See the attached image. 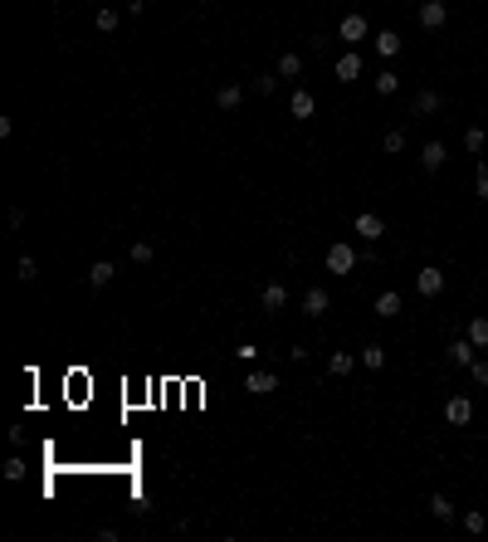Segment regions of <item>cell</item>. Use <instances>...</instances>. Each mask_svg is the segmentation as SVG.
<instances>
[{"mask_svg": "<svg viewBox=\"0 0 488 542\" xmlns=\"http://www.w3.org/2000/svg\"><path fill=\"white\" fill-rule=\"evenodd\" d=\"M371 83H376V93H381V98H391V93L401 88V74H391V69H381V74H376Z\"/></svg>", "mask_w": 488, "mask_h": 542, "instance_id": "44dd1931", "label": "cell"}, {"mask_svg": "<svg viewBox=\"0 0 488 542\" xmlns=\"http://www.w3.org/2000/svg\"><path fill=\"white\" fill-rule=\"evenodd\" d=\"M235 357H240V362H249V366H254V362H259V357H264V352H259V347H254V342H240V347H235Z\"/></svg>", "mask_w": 488, "mask_h": 542, "instance_id": "1f68e13d", "label": "cell"}, {"mask_svg": "<svg viewBox=\"0 0 488 542\" xmlns=\"http://www.w3.org/2000/svg\"><path fill=\"white\" fill-rule=\"evenodd\" d=\"M429 513H435L440 523H454V499L449 494H435V499H429Z\"/></svg>", "mask_w": 488, "mask_h": 542, "instance_id": "ac0fdd59", "label": "cell"}, {"mask_svg": "<svg viewBox=\"0 0 488 542\" xmlns=\"http://www.w3.org/2000/svg\"><path fill=\"white\" fill-rule=\"evenodd\" d=\"M328 308H332V293H328V289H308V293H303V313H308V317H322Z\"/></svg>", "mask_w": 488, "mask_h": 542, "instance_id": "9c48e42d", "label": "cell"}, {"mask_svg": "<svg viewBox=\"0 0 488 542\" xmlns=\"http://www.w3.org/2000/svg\"><path fill=\"white\" fill-rule=\"evenodd\" d=\"M352 269H357V249L352 244H328V274H352Z\"/></svg>", "mask_w": 488, "mask_h": 542, "instance_id": "7a4b0ae2", "label": "cell"}, {"mask_svg": "<svg viewBox=\"0 0 488 542\" xmlns=\"http://www.w3.org/2000/svg\"><path fill=\"white\" fill-rule=\"evenodd\" d=\"M376 313H381V317H396V313H401V293H396V289H386L381 298H376Z\"/></svg>", "mask_w": 488, "mask_h": 542, "instance_id": "7402d4cb", "label": "cell"}, {"mask_svg": "<svg viewBox=\"0 0 488 542\" xmlns=\"http://www.w3.org/2000/svg\"><path fill=\"white\" fill-rule=\"evenodd\" d=\"M464 528H469V532L478 537V532L488 528V513H478V508H474V513H464Z\"/></svg>", "mask_w": 488, "mask_h": 542, "instance_id": "f1b7e54d", "label": "cell"}, {"mask_svg": "<svg viewBox=\"0 0 488 542\" xmlns=\"http://www.w3.org/2000/svg\"><path fill=\"white\" fill-rule=\"evenodd\" d=\"M34 274H39V264H34V259L25 254V259L15 264V279H20V284H34Z\"/></svg>", "mask_w": 488, "mask_h": 542, "instance_id": "484cf974", "label": "cell"}, {"mask_svg": "<svg viewBox=\"0 0 488 542\" xmlns=\"http://www.w3.org/2000/svg\"><path fill=\"white\" fill-rule=\"evenodd\" d=\"M445 20H449L445 0H425V6H420V25L425 30H445Z\"/></svg>", "mask_w": 488, "mask_h": 542, "instance_id": "52a82bcc", "label": "cell"}, {"mask_svg": "<svg viewBox=\"0 0 488 542\" xmlns=\"http://www.w3.org/2000/svg\"><path fill=\"white\" fill-rule=\"evenodd\" d=\"M113 274H118V269H113V264H107V259H98V264L88 269V289H98V293H103L107 284H113Z\"/></svg>", "mask_w": 488, "mask_h": 542, "instance_id": "5bb4252c", "label": "cell"}, {"mask_svg": "<svg viewBox=\"0 0 488 542\" xmlns=\"http://www.w3.org/2000/svg\"><path fill=\"white\" fill-rule=\"evenodd\" d=\"M415 289H420V298H440V293H445V269L425 264L420 274H415Z\"/></svg>", "mask_w": 488, "mask_h": 542, "instance_id": "6da1fadb", "label": "cell"}, {"mask_svg": "<svg viewBox=\"0 0 488 542\" xmlns=\"http://www.w3.org/2000/svg\"><path fill=\"white\" fill-rule=\"evenodd\" d=\"M469 376H474V386H488V362H483V357H474Z\"/></svg>", "mask_w": 488, "mask_h": 542, "instance_id": "f546056e", "label": "cell"}, {"mask_svg": "<svg viewBox=\"0 0 488 542\" xmlns=\"http://www.w3.org/2000/svg\"><path fill=\"white\" fill-rule=\"evenodd\" d=\"M474 357H478L474 342H454V347H449V362H454V366H474Z\"/></svg>", "mask_w": 488, "mask_h": 542, "instance_id": "d6986e66", "label": "cell"}, {"mask_svg": "<svg viewBox=\"0 0 488 542\" xmlns=\"http://www.w3.org/2000/svg\"><path fill=\"white\" fill-rule=\"evenodd\" d=\"M259 303H264L268 313H284V308H288V289H284V284H264V289H259Z\"/></svg>", "mask_w": 488, "mask_h": 542, "instance_id": "ba28073f", "label": "cell"}, {"mask_svg": "<svg viewBox=\"0 0 488 542\" xmlns=\"http://www.w3.org/2000/svg\"><path fill=\"white\" fill-rule=\"evenodd\" d=\"M469 342H474L478 352H488V317H483V313L469 322Z\"/></svg>", "mask_w": 488, "mask_h": 542, "instance_id": "2e32d148", "label": "cell"}, {"mask_svg": "<svg viewBox=\"0 0 488 542\" xmlns=\"http://www.w3.org/2000/svg\"><path fill=\"white\" fill-rule=\"evenodd\" d=\"M132 259H137V264H151V259H156V249H151L147 240H137V244H132Z\"/></svg>", "mask_w": 488, "mask_h": 542, "instance_id": "4dcf8cb0", "label": "cell"}, {"mask_svg": "<svg viewBox=\"0 0 488 542\" xmlns=\"http://www.w3.org/2000/svg\"><path fill=\"white\" fill-rule=\"evenodd\" d=\"M357 362H361V357H352V352H332V357H328V371H332V376H347Z\"/></svg>", "mask_w": 488, "mask_h": 542, "instance_id": "ffe728a7", "label": "cell"}, {"mask_svg": "<svg viewBox=\"0 0 488 542\" xmlns=\"http://www.w3.org/2000/svg\"><path fill=\"white\" fill-rule=\"evenodd\" d=\"M6 479L20 483V479H25V459H10V464H6Z\"/></svg>", "mask_w": 488, "mask_h": 542, "instance_id": "836d02e7", "label": "cell"}, {"mask_svg": "<svg viewBox=\"0 0 488 542\" xmlns=\"http://www.w3.org/2000/svg\"><path fill=\"white\" fill-rule=\"evenodd\" d=\"M440 103H445V98H440L435 88H420V93H415V113H440Z\"/></svg>", "mask_w": 488, "mask_h": 542, "instance_id": "e0dca14e", "label": "cell"}, {"mask_svg": "<svg viewBox=\"0 0 488 542\" xmlns=\"http://www.w3.org/2000/svg\"><path fill=\"white\" fill-rule=\"evenodd\" d=\"M474 191H478V200H488V167H478V181H474Z\"/></svg>", "mask_w": 488, "mask_h": 542, "instance_id": "e575fe53", "label": "cell"}, {"mask_svg": "<svg viewBox=\"0 0 488 542\" xmlns=\"http://www.w3.org/2000/svg\"><path fill=\"white\" fill-rule=\"evenodd\" d=\"M244 391L249 396H268V391H279V376L274 371H249L244 376Z\"/></svg>", "mask_w": 488, "mask_h": 542, "instance_id": "8992f818", "label": "cell"}, {"mask_svg": "<svg viewBox=\"0 0 488 542\" xmlns=\"http://www.w3.org/2000/svg\"><path fill=\"white\" fill-rule=\"evenodd\" d=\"M381 147H386V152H405V132H401V127H391V132L381 137Z\"/></svg>", "mask_w": 488, "mask_h": 542, "instance_id": "83f0119b", "label": "cell"}, {"mask_svg": "<svg viewBox=\"0 0 488 542\" xmlns=\"http://www.w3.org/2000/svg\"><path fill=\"white\" fill-rule=\"evenodd\" d=\"M445 161H449V147H445V142H425V147H420V167H425V171H440Z\"/></svg>", "mask_w": 488, "mask_h": 542, "instance_id": "5b68a950", "label": "cell"}, {"mask_svg": "<svg viewBox=\"0 0 488 542\" xmlns=\"http://www.w3.org/2000/svg\"><path fill=\"white\" fill-rule=\"evenodd\" d=\"M240 103H244V88H240V83H225V88H215V107H225V113H235Z\"/></svg>", "mask_w": 488, "mask_h": 542, "instance_id": "4fadbf2b", "label": "cell"}, {"mask_svg": "<svg viewBox=\"0 0 488 542\" xmlns=\"http://www.w3.org/2000/svg\"><path fill=\"white\" fill-rule=\"evenodd\" d=\"M361 366H366V371H381V366H386V352L376 347V342H371V347H361Z\"/></svg>", "mask_w": 488, "mask_h": 542, "instance_id": "603a6c76", "label": "cell"}, {"mask_svg": "<svg viewBox=\"0 0 488 542\" xmlns=\"http://www.w3.org/2000/svg\"><path fill=\"white\" fill-rule=\"evenodd\" d=\"M337 79H342V83H352V79H361V54H352V49L342 54V59H337Z\"/></svg>", "mask_w": 488, "mask_h": 542, "instance_id": "9a60e30c", "label": "cell"}, {"mask_svg": "<svg viewBox=\"0 0 488 542\" xmlns=\"http://www.w3.org/2000/svg\"><path fill=\"white\" fill-rule=\"evenodd\" d=\"M464 147H469V152H483V127H469V132H464Z\"/></svg>", "mask_w": 488, "mask_h": 542, "instance_id": "d6a6232c", "label": "cell"}, {"mask_svg": "<svg viewBox=\"0 0 488 542\" xmlns=\"http://www.w3.org/2000/svg\"><path fill=\"white\" fill-rule=\"evenodd\" d=\"M366 34H371L366 15H342V44H357V39H366Z\"/></svg>", "mask_w": 488, "mask_h": 542, "instance_id": "30bf717a", "label": "cell"}, {"mask_svg": "<svg viewBox=\"0 0 488 542\" xmlns=\"http://www.w3.org/2000/svg\"><path fill=\"white\" fill-rule=\"evenodd\" d=\"M93 25H98L103 34H113V30H118V10H113V6H103V10L93 15Z\"/></svg>", "mask_w": 488, "mask_h": 542, "instance_id": "d4e9b609", "label": "cell"}, {"mask_svg": "<svg viewBox=\"0 0 488 542\" xmlns=\"http://www.w3.org/2000/svg\"><path fill=\"white\" fill-rule=\"evenodd\" d=\"M445 420H449L454 430H464V425L474 420V401H469V396H449V401H445Z\"/></svg>", "mask_w": 488, "mask_h": 542, "instance_id": "3957f363", "label": "cell"}, {"mask_svg": "<svg viewBox=\"0 0 488 542\" xmlns=\"http://www.w3.org/2000/svg\"><path fill=\"white\" fill-rule=\"evenodd\" d=\"M303 74V54H284L279 59V79H298Z\"/></svg>", "mask_w": 488, "mask_h": 542, "instance_id": "cb8c5ba5", "label": "cell"}, {"mask_svg": "<svg viewBox=\"0 0 488 542\" xmlns=\"http://www.w3.org/2000/svg\"><path fill=\"white\" fill-rule=\"evenodd\" d=\"M371 44H376V54H381V59H396V54H401V34H396V30L371 34Z\"/></svg>", "mask_w": 488, "mask_h": 542, "instance_id": "7c38bea8", "label": "cell"}, {"mask_svg": "<svg viewBox=\"0 0 488 542\" xmlns=\"http://www.w3.org/2000/svg\"><path fill=\"white\" fill-rule=\"evenodd\" d=\"M274 88H279V79H274V74H259V79H249V93H264V98H268Z\"/></svg>", "mask_w": 488, "mask_h": 542, "instance_id": "4316f807", "label": "cell"}, {"mask_svg": "<svg viewBox=\"0 0 488 542\" xmlns=\"http://www.w3.org/2000/svg\"><path fill=\"white\" fill-rule=\"evenodd\" d=\"M357 235L376 244V240L386 235V220H381V215H376V210H361V215H357Z\"/></svg>", "mask_w": 488, "mask_h": 542, "instance_id": "277c9868", "label": "cell"}, {"mask_svg": "<svg viewBox=\"0 0 488 542\" xmlns=\"http://www.w3.org/2000/svg\"><path fill=\"white\" fill-rule=\"evenodd\" d=\"M312 107H317V98L308 93V88H293V98H288V113L303 123V118H312Z\"/></svg>", "mask_w": 488, "mask_h": 542, "instance_id": "8fae6325", "label": "cell"}]
</instances>
